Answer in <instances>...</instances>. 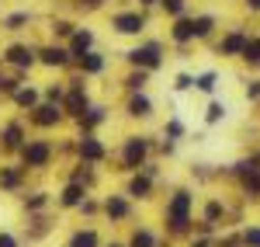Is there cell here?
Listing matches in <instances>:
<instances>
[{
    "instance_id": "d4e9b609",
    "label": "cell",
    "mask_w": 260,
    "mask_h": 247,
    "mask_svg": "<svg viewBox=\"0 0 260 247\" xmlns=\"http://www.w3.org/2000/svg\"><path fill=\"white\" fill-rule=\"evenodd\" d=\"M87 45H90V35H87V32H80V35L73 39V49H77V52H83Z\"/></svg>"
},
{
    "instance_id": "5bb4252c",
    "label": "cell",
    "mask_w": 260,
    "mask_h": 247,
    "mask_svg": "<svg viewBox=\"0 0 260 247\" xmlns=\"http://www.w3.org/2000/svg\"><path fill=\"white\" fill-rule=\"evenodd\" d=\"M56 119H59V112H56V108H39V122L42 125H52Z\"/></svg>"
},
{
    "instance_id": "484cf974",
    "label": "cell",
    "mask_w": 260,
    "mask_h": 247,
    "mask_svg": "<svg viewBox=\"0 0 260 247\" xmlns=\"http://www.w3.org/2000/svg\"><path fill=\"white\" fill-rule=\"evenodd\" d=\"M18 143H21V129L11 125V129H7V146H18Z\"/></svg>"
},
{
    "instance_id": "7c38bea8",
    "label": "cell",
    "mask_w": 260,
    "mask_h": 247,
    "mask_svg": "<svg viewBox=\"0 0 260 247\" xmlns=\"http://www.w3.org/2000/svg\"><path fill=\"white\" fill-rule=\"evenodd\" d=\"M243 60H246V63H260V42H246Z\"/></svg>"
},
{
    "instance_id": "ffe728a7",
    "label": "cell",
    "mask_w": 260,
    "mask_h": 247,
    "mask_svg": "<svg viewBox=\"0 0 260 247\" xmlns=\"http://www.w3.org/2000/svg\"><path fill=\"white\" fill-rule=\"evenodd\" d=\"M219 119H225V104H212L208 108V122H219Z\"/></svg>"
},
{
    "instance_id": "8fae6325",
    "label": "cell",
    "mask_w": 260,
    "mask_h": 247,
    "mask_svg": "<svg viewBox=\"0 0 260 247\" xmlns=\"http://www.w3.org/2000/svg\"><path fill=\"white\" fill-rule=\"evenodd\" d=\"M7 56H11V63H18V66H28V63H31V52H28V49H21V45H14Z\"/></svg>"
},
{
    "instance_id": "4dcf8cb0",
    "label": "cell",
    "mask_w": 260,
    "mask_h": 247,
    "mask_svg": "<svg viewBox=\"0 0 260 247\" xmlns=\"http://www.w3.org/2000/svg\"><path fill=\"white\" fill-rule=\"evenodd\" d=\"M56 32H59V35H70V32H73V24H70V21H59V24H56Z\"/></svg>"
},
{
    "instance_id": "7a4b0ae2",
    "label": "cell",
    "mask_w": 260,
    "mask_h": 247,
    "mask_svg": "<svg viewBox=\"0 0 260 247\" xmlns=\"http://www.w3.org/2000/svg\"><path fill=\"white\" fill-rule=\"evenodd\" d=\"M115 28L125 32V35H136V32L142 28V18L139 14H118V18H115Z\"/></svg>"
},
{
    "instance_id": "cb8c5ba5",
    "label": "cell",
    "mask_w": 260,
    "mask_h": 247,
    "mask_svg": "<svg viewBox=\"0 0 260 247\" xmlns=\"http://www.w3.org/2000/svg\"><path fill=\"white\" fill-rule=\"evenodd\" d=\"M243 240H246V247H260V230L257 227L246 230V237H243Z\"/></svg>"
},
{
    "instance_id": "5b68a950",
    "label": "cell",
    "mask_w": 260,
    "mask_h": 247,
    "mask_svg": "<svg viewBox=\"0 0 260 247\" xmlns=\"http://www.w3.org/2000/svg\"><path fill=\"white\" fill-rule=\"evenodd\" d=\"M246 35H229V39L222 42V52H225V56H236V52H243V49H246Z\"/></svg>"
},
{
    "instance_id": "836d02e7",
    "label": "cell",
    "mask_w": 260,
    "mask_h": 247,
    "mask_svg": "<svg viewBox=\"0 0 260 247\" xmlns=\"http://www.w3.org/2000/svg\"><path fill=\"white\" fill-rule=\"evenodd\" d=\"M142 4H153V0H142Z\"/></svg>"
},
{
    "instance_id": "7402d4cb",
    "label": "cell",
    "mask_w": 260,
    "mask_h": 247,
    "mask_svg": "<svg viewBox=\"0 0 260 247\" xmlns=\"http://www.w3.org/2000/svg\"><path fill=\"white\" fill-rule=\"evenodd\" d=\"M146 191H149V181L146 178H136L132 181V195H146Z\"/></svg>"
},
{
    "instance_id": "2e32d148",
    "label": "cell",
    "mask_w": 260,
    "mask_h": 247,
    "mask_svg": "<svg viewBox=\"0 0 260 247\" xmlns=\"http://www.w3.org/2000/svg\"><path fill=\"white\" fill-rule=\"evenodd\" d=\"M212 32V18H198L194 21V35H208Z\"/></svg>"
},
{
    "instance_id": "44dd1931",
    "label": "cell",
    "mask_w": 260,
    "mask_h": 247,
    "mask_svg": "<svg viewBox=\"0 0 260 247\" xmlns=\"http://www.w3.org/2000/svg\"><path fill=\"white\" fill-rule=\"evenodd\" d=\"M62 202L66 206H73V202H80V188L73 185V188H66V195H62Z\"/></svg>"
},
{
    "instance_id": "603a6c76",
    "label": "cell",
    "mask_w": 260,
    "mask_h": 247,
    "mask_svg": "<svg viewBox=\"0 0 260 247\" xmlns=\"http://www.w3.org/2000/svg\"><path fill=\"white\" fill-rule=\"evenodd\" d=\"M132 247H153V237L149 233H136L132 237Z\"/></svg>"
},
{
    "instance_id": "ac0fdd59",
    "label": "cell",
    "mask_w": 260,
    "mask_h": 247,
    "mask_svg": "<svg viewBox=\"0 0 260 247\" xmlns=\"http://www.w3.org/2000/svg\"><path fill=\"white\" fill-rule=\"evenodd\" d=\"M132 115H149V101L146 98H136L132 101Z\"/></svg>"
},
{
    "instance_id": "1f68e13d",
    "label": "cell",
    "mask_w": 260,
    "mask_h": 247,
    "mask_svg": "<svg viewBox=\"0 0 260 247\" xmlns=\"http://www.w3.org/2000/svg\"><path fill=\"white\" fill-rule=\"evenodd\" d=\"M0 247H18V244H14V237H7V233H0Z\"/></svg>"
},
{
    "instance_id": "6da1fadb",
    "label": "cell",
    "mask_w": 260,
    "mask_h": 247,
    "mask_svg": "<svg viewBox=\"0 0 260 247\" xmlns=\"http://www.w3.org/2000/svg\"><path fill=\"white\" fill-rule=\"evenodd\" d=\"M187 209H191V195H187V191H180L177 199L170 202V223H174L177 230L187 223Z\"/></svg>"
},
{
    "instance_id": "ba28073f",
    "label": "cell",
    "mask_w": 260,
    "mask_h": 247,
    "mask_svg": "<svg viewBox=\"0 0 260 247\" xmlns=\"http://www.w3.org/2000/svg\"><path fill=\"white\" fill-rule=\"evenodd\" d=\"M70 247H98V237H94V230H83V233H77V237L70 240Z\"/></svg>"
},
{
    "instance_id": "52a82bcc",
    "label": "cell",
    "mask_w": 260,
    "mask_h": 247,
    "mask_svg": "<svg viewBox=\"0 0 260 247\" xmlns=\"http://www.w3.org/2000/svg\"><path fill=\"white\" fill-rule=\"evenodd\" d=\"M174 39H177V42L194 39V21H177V28H174Z\"/></svg>"
},
{
    "instance_id": "f546056e",
    "label": "cell",
    "mask_w": 260,
    "mask_h": 247,
    "mask_svg": "<svg viewBox=\"0 0 260 247\" xmlns=\"http://www.w3.org/2000/svg\"><path fill=\"white\" fill-rule=\"evenodd\" d=\"M246 98H260V80H253L250 87H246Z\"/></svg>"
},
{
    "instance_id": "e0dca14e",
    "label": "cell",
    "mask_w": 260,
    "mask_h": 247,
    "mask_svg": "<svg viewBox=\"0 0 260 247\" xmlns=\"http://www.w3.org/2000/svg\"><path fill=\"white\" fill-rule=\"evenodd\" d=\"M14 98H18V104H35V101H39V94H35V91H18Z\"/></svg>"
},
{
    "instance_id": "277c9868",
    "label": "cell",
    "mask_w": 260,
    "mask_h": 247,
    "mask_svg": "<svg viewBox=\"0 0 260 247\" xmlns=\"http://www.w3.org/2000/svg\"><path fill=\"white\" fill-rule=\"evenodd\" d=\"M24 157H28V164H45V160H49V146L45 143H31L28 146V150H24Z\"/></svg>"
},
{
    "instance_id": "8992f818",
    "label": "cell",
    "mask_w": 260,
    "mask_h": 247,
    "mask_svg": "<svg viewBox=\"0 0 260 247\" xmlns=\"http://www.w3.org/2000/svg\"><path fill=\"white\" fill-rule=\"evenodd\" d=\"M142 153H146V143H142V140H132V143H128V150H125V157H128V167L139 164Z\"/></svg>"
},
{
    "instance_id": "9c48e42d",
    "label": "cell",
    "mask_w": 260,
    "mask_h": 247,
    "mask_svg": "<svg viewBox=\"0 0 260 247\" xmlns=\"http://www.w3.org/2000/svg\"><path fill=\"white\" fill-rule=\"evenodd\" d=\"M42 60L49 63V66H62V63H66V52H62V49H45Z\"/></svg>"
},
{
    "instance_id": "d6a6232c",
    "label": "cell",
    "mask_w": 260,
    "mask_h": 247,
    "mask_svg": "<svg viewBox=\"0 0 260 247\" xmlns=\"http://www.w3.org/2000/svg\"><path fill=\"white\" fill-rule=\"evenodd\" d=\"M250 7H253V11H260V0H250Z\"/></svg>"
},
{
    "instance_id": "9a60e30c",
    "label": "cell",
    "mask_w": 260,
    "mask_h": 247,
    "mask_svg": "<svg viewBox=\"0 0 260 247\" xmlns=\"http://www.w3.org/2000/svg\"><path fill=\"white\" fill-rule=\"evenodd\" d=\"M108 212H111V216H125V212H128V206H125L121 199H111V202H108Z\"/></svg>"
},
{
    "instance_id": "83f0119b",
    "label": "cell",
    "mask_w": 260,
    "mask_h": 247,
    "mask_svg": "<svg viewBox=\"0 0 260 247\" xmlns=\"http://www.w3.org/2000/svg\"><path fill=\"white\" fill-rule=\"evenodd\" d=\"M163 7H167L170 14H180V7H184V0H163Z\"/></svg>"
},
{
    "instance_id": "f1b7e54d",
    "label": "cell",
    "mask_w": 260,
    "mask_h": 247,
    "mask_svg": "<svg viewBox=\"0 0 260 247\" xmlns=\"http://www.w3.org/2000/svg\"><path fill=\"white\" fill-rule=\"evenodd\" d=\"M0 181L11 188V185H18V174H14V171H7V174H0Z\"/></svg>"
},
{
    "instance_id": "4fadbf2b",
    "label": "cell",
    "mask_w": 260,
    "mask_h": 247,
    "mask_svg": "<svg viewBox=\"0 0 260 247\" xmlns=\"http://www.w3.org/2000/svg\"><path fill=\"white\" fill-rule=\"evenodd\" d=\"M80 63H83V70H90V73H98V70H101V56H94V52L80 56Z\"/></svg>"
},
{
    "instance_id": "30bf717a",
    "label": "cell",
    "mask_w": 260,
    "mask_h": 247,
    "mask_svg": "<svg viewBox=\"0 0 260 247\" xmlns=\"http://www.w3.org/2000/svg\"><path fill=\"white\" fill-rule=\"evenodd\" d=\"M80 153H83V157H87V160H98V157H101V153H104V150H101V143H94V140H83Z\"/></svg>"
},
{
    "instance_id": "4316f807",
    "label": "cell",
    "mask_w": 260,
    "mask_h": 247,
    "mask_svg": "<svg viewBox=\"0 0 260 247\" xmlns=\"http://www.w3.org/2000/svg\"><path fill=\"white\" fill-rule=\"evenodd\" d=\"M198 87H201V91H212V87H215V73H205V77H198Z\"/></svg>"
},
{
    "instance_id": "3957f363",
    "label": "cell",
    "mask_w": 260,
    "mask_h": 247,
    "mask_svg": "<svg viewBox=\"0 0 260 247\" xmlns=\"http://www.w3.org/2000/svg\"><path fill=\"white\" fill-rule=\"evenodd\" d=\"M132 60L153 70V66H160V52H156V45H149V49H136V52H132Z\"/></svg>"
},
{
    "instance_id": "d6986e66",
    "label": "cell",
    "mask_w": 260,
    "mask_h": 247,
    "mask_svg": "<svg viewBox=\"0 0 260 247\" xmlns=\"http://www.w3.org/2000/svg\"><path fill=\"white\" fill-rule=\"evenodd\" d=\"M246 188H250L253 195H260V171H250V178H246Z\"/></svg>"
}]
</instances>
